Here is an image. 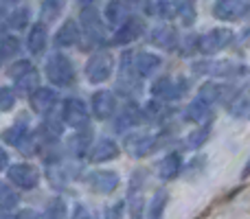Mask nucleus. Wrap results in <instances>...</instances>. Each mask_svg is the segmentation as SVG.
Instances as JSON below:
<instances>
[]
</instances>
